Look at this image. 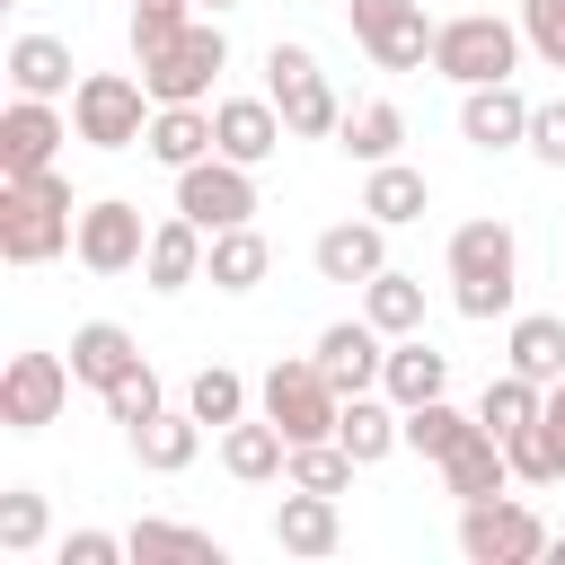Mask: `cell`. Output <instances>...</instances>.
<instances>
[{
	"label": "cell",
	"mask_w": 565,
	"mask_h": 565,
	"mask_svg": "<svg viewBox=\"0 0 565 565\" xmlns=\"http://www.w3.org/2000/svg\"><path fill=\"white\" fill-rule=\"evenodd\" d=\"M362 318H371L380 335H424V282L397 274V265H380V274L362 282Z\"/></svg>",
	"instance_id": "32"
},
{
	"label": "cell",
	"mask_w": 565,
	"mask_h": 565,
	"mask_svg": "<svg viewBox=\"0 0 565 565\" xmlns=\"http://www.w3.org/2000/svg\"><path fill=\"white\" fill-rule=\"evenodd\" d=\"M265 274H274V247H265V230H256V221L212 230V256H203V282H212V291H256Z\"/></svg>",
	"instance_id": "23"
},
{
	"label": "cell",
	"mask_w": 565,
	"mask_h": 565,
	"mask_svg": "<svg viewBox=\"0 0 565 565\" xmlns=\"http://www.w3.org/2000/svg\"><path fill=\"white\" fill-rule=\"evenodd\" d=\"M212 132H221V159H238V168H256V159H274L282 150V106L274 97H212Z\"/></svg>",
	"instance_id": "16"
},
{
	"label": "cell",
	"mask_w": 565,
	"mask_h": 565,
	"mask_svg": "<svg viewBox=\"0 0 565 565\" xmlns=\"http://www.w3.org/2000/svg\"><path fill=\"white\" fill-rule=\"evenodd\" d=\"M335 539H344V521H335V494H318V486H291V494L274 503V547H282V556H335Z\"/></svg>",
	"instance_id": "19"
},
{
	"label": "cell",
	"mask_w": 565,
	"mask_h": 565,
	"mask_svg": "<svg viewBox=\"0 0 565 565\" xmlns=\"http://www.w3.org/2000/svg\"><path fill=\"white\" fill-rule=\"evenodd\" d=\"M185 406H194L212 433H230V424L247 415V380H238L230 362H203V371H194V388H185Z\"/></svg>",
	"instance_id": "36"
},
{
	"label": "cell",
	"mask_w": 565,
	"mask_h": 565,
	"mask_svg": "<svg viewBox=\"0 0 565 565\" xmlns=\"http://www.w3.org/2000/svg\"><path fill=\"white\" fill-rule=\"evenodd\" d=\"M71 238H79L71 177H53V168H35V177H0V256H9V265H53Z\"/></svg>",
	"instance_id": "2"
},
{
	"label": "cell",
	"mask_w": 565,
	"mask_h": 565,
	"mask_svg": "<svg viewBox=\"0 0 565 565\" xmlns=\"http://www.w3.org/2000/svg\"><path fill=\"white\" fill-rule=\"evenodd\" d=\"M503 477H512V459H503V433H468L450 459H441V486L459 494V503H477V494H503Z\"/></svg>",
	"instance_id": "29"
},
{
	"label": "cell",
	"mask_w": 565,
	"mask_h": 565,
	"mask_svg": "<svg viewBox=\"0 0 565 565\" xmlns=\"http://www.w3.org/2000/svg\"><path fill=\"white\" fill-rule=\"evenodd\" d=\"M221 468H230L238 486H274V477L291 468V433H282L274 415H256V424L238 415V424L221 433Z\"/></svg>",
	"instance_id": "20"
},
{
	"label": "cell",
	"mask_w": 565,
	"mask_h": 565,
	"mask_svg": "<svg viewBox=\"0 0 565 565\" xmlns=\"http://www.w3.org/2000/svg\"><path fill=\"white\" fill-rule=\"evenodd\" d=\"M256 406L291 433V441H335V415H344V388L318 371V362H274L256 380Z\"/></svg>",
	"instance_id": "7"
},
{
	"label": "cell",
	"mask_w": 565,
	"mask_h": 565,
	"mask_svg": "<svg viewBox=\"0 0 565 565\" xmlns=\"http://www.w3.org/2000/svg\"><path fill=\"white\" fill-rule=\"evenodd\" d=\"M150 115H159V97H150L132 71H79V88H71V132H79L88 150H132V141H150Z\"/></svg>",
	"instance_id": "4"
},
{
	"label": "cell",
	"mask_w": 565,
	"mask_h": 565,
	"mask_svg": "<svg viewBox=\"0 0 565 565\" xmlns=\"http://www.w3.org/2000/svg\"><path fill=\"white\" fill-rule=\"evenodd\" d=\"M512 291H521V238H512V221H459L450 230V300H459V318H512Z\"/></svg>",
	"instance_id": "1"
},
{
	"label": "cell",
	"mask_w": 565,
	"mask_h": 565,
	"mask_svg": "<svg viewBox=\"0 0 565 565\" xmlns=\"http://www.w3.org/2000/svg\"><path fill=\"white\" fill-rule=\"evenodd\" d=\"M115 556H132V539H115V530H71L62 539V565H115Z\"/></svg>",
	"instance_id": "44"
},
{
	"label": "cell",
	"mask_w": 565,
	"mask_h": 565,
	"mask_svg": "<svg viewBox=\"0 0 565 565\" xmlns=\"http://www.w3.org/2000/svg\"><path fill=\"white\" fill-rule=\"evenodd\" d=\"M265 97H274V106H282V124H291V132H309V141L344 124V106H335V88H327V71H318V53H309V44H274V53H265Z\"/></svg>",
	"instance_id": "8"
},
{
	"label": "cell",
	"mask_w": 565,
	"mask_h": 565,
	"mask_svg": "<svg viewBox=\"0 0 565 565\" xmlns=\"http://www.w3.org/2000/svg\"><path fill=\"white\" fill-rule=\"evenodd\" d=\"M380 388H388L397 406H424V397L450 388V353H433L424 335H388V371H380Z\"/></svg>",
	"instance_id": "25"
},
{
	"label": "cell",
	"mask_w": 565,
	"mask_h": 565,
	"mask_svg": "<svg viewBox=\"0 0 565 565\" xmlns=\"http://www.w3.org/2000/svg\"><path fill=\"white\" fill-rule=\"evenodd\" d=\"M194 450H203V415L185 406V415H150V424H132V459L150 468V477H177V468H194Z\"/></svg>",
	"instance_id": "26"
},
{
	"label": "cell",
	"mask_w": 565,
	"mask_h": 565,
	"mask_svg": "<svg viewBox=\"0 0 565 565\" xmlns=\"http://www.w3.org/2000/svg\"><path fill=\"white\" fill-rule=\"evenodd\" d=\"M124 539H132L141 565H159V556H177V565H221V539H212V530H185V521H132Z\"/></svg>",
	"instance_id": "34"
},
{
	"label": "cell",
	"mask_w": 565,
	"mask_h": 565,
	"mask_svg": "<svg viewBox=\"0 0 565 565\" xmlns=\"http://www.w3.org/2000/svg\"><path fill=\"white\" fill-rule=\"evenodd\" d=\"M344 397H362V388H380V371H388V335L371 327V318H335L327 335H318V353H309Z\"/></svg>",
	"instance_id": "14"
},
{
	"label": "cell",
	"mask_w": 565,
	"mask_h": 565,
	"mask_svg": "<svg viewBox=\"0 0 565 565\" xmlns=\"http://www.w3.org/2000/svg\"><path fill=\"white\" fill-rule=\"evenodd\" d=\"M468 433H477V415H459L450 397H424V406H406V450H424L433 468H441V459H450Z\"/></svg>",
	"instance_id": "35"
},
{
	"label": "cell",
	"mask_w": 565,
	"mask_h": 565,
	"mask_svg": "<svg viewBox=\"0 0 565 565\" xmlns=\"http://www.w3.org/2000/svg\"><path fill=\"white\" fill-rule=\"evenodd\" d=\"M459 556L468 565H539L547 556V521L512 494H477L459 503Z\"/></svg>",
	"instance_id": "6"
},
{
	"label": "cell",
	"mask_w": 565,
	"mask_h": 565,
	"mask_svg": "<svg viewBox=\"0 0 565 565\" xmlns=\"http://www.w3.org/2000/svg\"><path fill=\"white\" fill-rule=\"evenodd\" d=\"M221 71H230V35H221V18H194L177 44H159V53L141 62V88H150L159 106H203Z\"/></svg>",
	"instance_id": "5"
},
{
	"label": "cell",
	"mask_w": 565,
	"mask_h": 565,
	"mask_svg": "<svg viewBox=\"0 0 565 565\" xmlns=\"http://www.w3.org/2000/svg\"><path fill=\"white\" fill-rule=\"evenodd\" d=\"M194 18H203L194 0H132V62H150L159 44H177Z\"/></svg>",
	"instance_id": "39"
},
{
	"label": "cell",
	"mask_w": 565,
	"mask_h": 565,
	"mask_svg": "<svg viewBox=\"0 0 565 565\" xmlns=\"http://www.w3.org/2000/svg\"><path fill=\"white\" fill-rule=\"evenodd\" d=\"M503 362H512V371H530L539 388H556V380H565V318H556V309H539V318H512V335H503Z\"/></svg>",
	"instance_id": "30"
},
{
	"label": "cell",
	"mask_w": 565,
	"mask_h": 565,
	"mask_svg": "<svg viewBox=\"0 0 565 565\" xmlns=\"http://www.w3.org/2000/svg\"><path fill=\"white\" fill-rule=\"evenodd\" d=\"M521 35L547 71H565V0H521Z\"/></svg>",
	"instance_id": "42"
},
{
	"label": "cell",
	"mask_w": 565,
	"mask_h": 565,
	"mask_svg": "<svg viewBox=\"0 0 565 565\" xmlns=\"http://www.w3.org/2000/svg\"><path fill=\"white\" fill-rule=\"evenodd\" d=\"M141 150H150L159 168H194V159H212V150H221V132H212V106H159Z\"/></svg>",
	"instance_id": "24"
},
{
	"label": "cell",
	"mask_w": 565,
	"mask_h": 565,
	"mask_svg": "<svg viewBox=\"0 0 565 565\" xmlns=\"http://www.w3.org/2000/svg\"><path fill=\"white\" fill-rule=\"evenodd\" d=\"M132 362H141V344H132L115 318H88V327H71V380H79V388H97V397H106V388H115Z\"/></svg>",
	"instance_id": "21"
},
{
	"label": "cell",
	"mask_w": 565,
	"mask_h": 565,
	"mask_svg": "<svg viewBox=\"0 0 565 565\" xmlns=\"http://www.w3.org/2000/svg\"><path fill=\"white\" fill-rule=\"evenodd\" d=\"M459 141H477V150H530V97L512 79L468 88L459 97Z\"/></svg>",
	"instance_id": "15"
},
{
	"label": "cell",
	"mask_w": 565,
	"mask_h": 565,
	"mask_svg": "<svg viewBox=\"0 0 565 565\" xmlns=\"http://www.w3.org/2000/svg\"><path fill=\"white\" fill-rule=\"evenodd\" d=\"M539 406H547V388L503 362V371L486 380V397H477V424H486V433H521V424H539Z\"/></svg>",
	"instance_id": "33"
},
{
	"label": "cell",
	"mask_w": 565,
	"mask_h": 565,
	"mask_svg": "<svg viewBox=\"0 0 565 565\" xmlns=\"http://www.w3.org/2000/svg\"><path fill=\"white\" fill-rule=\"evenodd\" d=\"M530 159H547V168H565V97H547V106H530Z\"/></svg>",
	"instance_id": "43"
},
{
	"label": "cell",
	"mask_w": 565,
	"mask_h": 565,
	"mask_svg": "<svg viewBox=\"0 0 565 565\" xmlns=\"http://www.w3.org/2000/svg\"><path fill=\"white\" fill-rule=\"evenodd\" d=\"M9 88L18 97H71L79 79H71V44L62 35H18L9 44Z\"/></svg>",
	"instance_id": "27"
},
{
	"label": "cell",
	"mask_w": 565,
	"mask_h": 565,
	"mask_svg": "<svg viewBox=\"0 0 565 565\" xmlns=\"http://www.w3.org/2000/svg\"><path fill=\"white\" fill-rule=\"evenodd\" d=\"M539 415H547V433H556V450H565V380L547 388V406H539Z\"/></svg>",
	"instance_id": "45"
},
{
	"label": "cell",
	"mask_w": 565,
	"mask_h": 565,
	"mask_svg": "<svg viewBox=\"0 0 565 565\" xmlns=\"http://www.w3.org/2000/svg\"><path fill=\"white\" fill-rule=\"evenodd\" d=\"M353 468H362V459H353L344 441H291V468H282V477H291V486H318V494H344Z\"/></svg>",
	"instance_id": "38"
},
{
	"label": "cell",
	"mask_w": 565,
	"mask_h": 565,
	"mask_svg": "<svg viewBox=\"0 0 565 565\" xmlns=\"http://www.w3.org/2000/svg\"><path fill=\"white\" fill-rule=\"evenodd\" d=\"M530 53L521 18H494V9H468V18H441L433 26V71L459 79V88H486V79H512Z\"/></svg>",
	"instance_id": "3"
},
{
	"label": "cell",
	"mask_w": 565,
	"mask_h": 565,
	"mask_svg": "<svg viewBox=\"0 0 565 565\" xmlns=\"http://www.w3.org/2000/svg\"><path fill=\"white\" fill-rule=\"evenodd\" d=\"M503 459H512V477H521V486H556V477H565V450H556L547 415H539V424H521V433H503Z\"/></svg>",
	"instance_id": "37"
},
{
	"label": "cell",
	"mask_w": 565,
	"mask_h": 565,
	"mask_svg": "<svg viewBox=\"0 0 565 565\" xmlns=\"http://www.w3.org/2000/svg\"><path fill=\"white\" fill-rule=\"evenodd\" d=\"M335 441H344V450L371 468V459H388V450L406 441V406H397L388 388H380V397L362 388V397H344V415H335Z\"/></svg>",
	"instance_id": "22"
},
{
	"label": "cell",
	"mask_w": 565,
	"mask_h": 565,
	"mask_svg": "<svg viewBox=\"0 0 565 565\" xmlns=\"http://www.w3.org/2000/svg\"><path fill=\"white\" fill-rule=\"evenodd\" d=\"M71 256H79L88 274H132V265L150 256V221H141V203H124V194L79 203V238H71Z\"/></svg>",
	"instance_id": "11"
},
{
	"label": "cell",
	"mask_w": 565,
	"mask_h": 565,
	"mask_svg": "<svg viewBox=\"0 0 565 565\" xmlns=\"http://www.w3.org/2000/svg\"><path fill=\"white\" fill-rule=\"evenodd\" d=\"M0 547H9V556L44 547V494H35V486H9V494H0Z\"/></svg>",
	"instance_id": "41"
},
{
	"label": "cell",
	"mask_w": 565,
	"mask_h": 565,
	"mask_svg": "<svg viewBox=\"0 0 565 565\" xmlns=\"http://www.w3.org/2000/svg\"><path fill=\"white\" fill-rule=\"evenodd\" d=\"M159 406H168V397H159V371H150V362H132V371H124V380L106 388V415H115L124 433H132V424H150Z\"/></svg>",
	"instance_id": "40"
},
{
	"label": "cell",
	"mask_w": 565,
	"mask_h": 565,
	"mask_svg": "<svg viewBox=\"0 0 565 565\" xmlns=\"http://www.w3.org/2000/svg\"><path fill=\"white\" fill-rule=\"evenodd\" d=\"M397 141H406V115H397V97H362V106L335 124V150H344V159H362V168L397 159Z\"/></svg>",
	"instance_id": "28"
},
{
	"label": "cell",
	"mask_w": 565,
	"mask_h": 565,
	"mask_svg": "<svg viewBox=\"0 0 565 565\" xmlns=\"http://www.w3.org/2000/svg\"><path fill=\"white\" fill-rule=\"evenodd\" d=\"M353 18V44L380 62V71H424L433 62V18L424 0H344Z\"/></svg>",
	"instance_id": "9"
},
{
	"label": "cell",
	"mask_w": 565,
	"mask_h": 565,
	"mask_svg": "<svg viewBox=\"0 0 565 565\" xmlns=\"http://www.w3.org/2000/svg\"><path fill=\"white\" fill-rule=\"evenodd\" d=\"M177 212L185 221H203V230H238V221H256V168H238V159H194V168H177Z\"/></svg>",
	"instance_id": "10"
},
{
	"label": "cell",
	"mask_w": 565,
	"mask_h": 565,
	"mask_svg": "<svg viewBox=\"0 0 565 565\" xmlns=\"http://www.w3.org/2000/svg\"><path fill=\"white\" fill-rule=\"evenodd\" d=\"M194 9H203V18H221V9H238V0H194Z\"/></svg>",
	"instance_id": "46"
},
{
	"label": "cell",
	"mask_w": 565,
	"mask_h": 565,
	"mask_svg": "<svg viewBox=\"0 0 565 565\" xmlns=\"http://www.w3.org/2000/svg\"><path fill=\"white\" fill-rule=\"evenodd\" d=\"M62 141H79V132H71V115H62L53 97H9V106H0V177L53 168Z\"/></svg>",
	"instance_id": "13"
},
{
	"label": "cell",
	"mask_w": 565,
	"mask_h": 565,
	"mask_svg": "<svg viewBox=\"0 0 565 565\" xmlns=\"http://www.w3.org/2000/svg\"><path fill=\"white\" fill-rule=\"evenodd\" d=\"M203 256H212V230L185 221V212H168V221H150L141 274H150V291H185V282H203Z\"/></svg>",
	"instance_id": "18"
},
{
	"label": "cell",
	"mask_w": 565,
	"mask_h": 565,
	"mask_svg": "<svg viewBox=\"0 0 565 565\" xmlns=\"http://www.w3.org/2000/svg\"><path fill=\"white\" fill-rule=\"evenodd\" d=\"M309 265L327 274V282H371L380 265H388V221H335V230H318V247H309Z\"/></svg>",
	"instance_id": "17"
},
{
	"label": "cell",
	"mask_w": 565,
	"mask_h": 565,
	"mask_svg": "<svg viewBox=\"0 0 565 565\" xmlns=\"http://www.w3.org/2000/svg\"><path fill=\"white\" fill-rule=\"evenodd\" d=\"M71 397V362L62 353H9L0 371V433H44Z\"/></svg>",
	"instance_id": "12"
},
{
	"label": "cell",
	"mask_w": 565,
	"mask_h": 565,
	"mask_svg": "<svg viewBox=\"0 0 565 565\" xmlns=\"http://www.w3.org/2000/svg\"><path fill=\"white\" fill-rule=\"evenodd\" d=\"M362 212H371V221H388V230H397V221H424V212H433V185H424V168H406V159H380V168H371V185H362Z\"/></svg>",
	"instance_id": "31"
},
{
	"label": "cell",
	"mask_w": 565,
	"mask_h": 565,
	"mask_svg": "<svg viewBox=\"0 0 565 565\" xmlns=\"http://www.w3.org/2000/svg\"><path fill=\"white\" fill-rule=\"evenodd\" d=\"M547 556H556V565H565V539H547Z\"/></svg>",
	"instance_id": "47"
}]
</instances>
